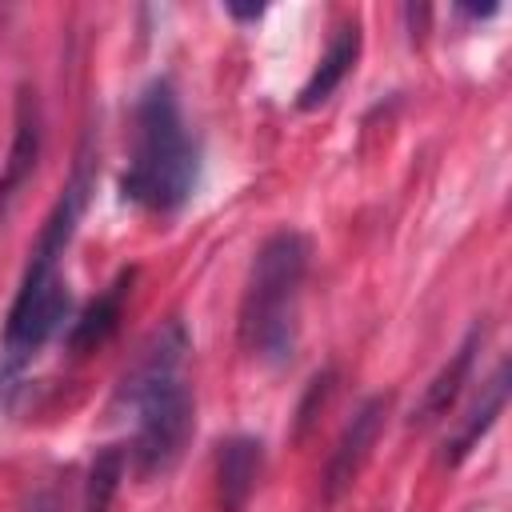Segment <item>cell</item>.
I'll use <instances>...</instances> for the list:
<instances>
[{"label": "cell", "mask_w": 512, "mask_h": 512, "mask_svg": "<svg viewBox=\"0 0 512 512\" xmlns=\"http://www.w3.org/2000/svg\"><path fill=\"white\" fill-rule=\"evenodd\" d=\"M92 192V152L80 148L76 168L56 196L48 220L40 224V236L28 252V268L20 276V288L8 304L4 332H0V404L12 400L24 368L36 360V352L60 332V324L72 312V292L60 280V256L76 236V224L88 208Z\"/></svg>", "instance_id": "obj_1"}, {"label": "cell", "mask_w": 512, "mask_h": 512, "mask_svg": "<svg viewBox=\"0 0 512 512\" xmlns=\"http://www.w3.org/2000/svg\"><path fill=\"white\" fill-rule=\"evenodd\" d=\"M192 340L180 316L164 320L124 372L116 388V404L132 408L136 428L128 444V464L140 480L168 476L176 460L184 456L192 432H196V400L184 380V356Z\"/></svg>", "instance_id": "obj_2"}, {"label": "cell", "mask_w": 512, "mask_h": 512, "mask_svg": "<svg viewBox=\"0 0 512 512\" xmlns=\"http://www.w3.org/2000/svg\"><path fill=\"white\" fill-rule=\"evenodd\" d=\"M308 264H312V240L300 228L272 232L252 256L248 284L240 296L236 336L240 348L268 368L288 364L296 352Z\"/></svg>", "instance_id": "obj_3"}, {"label": "cell", "mask_w": 512, "mask_h": 512, "mask_svg": "<svg viewBox=\"0 0 512 512\" xmlns=\"http://www.w3.org/2000/svg\"><path fill=\"white\" fill-rule=\"evenodd\" d=\"M200 176V152L188 136L172 80H152L136 100L132 160L120 172V200L148 212H176Z\"/></svg>", "instance_id": "obj_4"}, {"label": "cell", "mask_w": 512, "mask_h": 512, "mask_svg": "<svg viewBox=\"0 0 512 512\" xmlns=\"http://www.w3.org/2000/svg\"><path fill=\"white\" fill-rule=\"evenodd\" d=\"M388 396H364L360 404H356V412L348 416V424H344V432L336 436V444H332V456H328V464H324V500L332 504V500H340L348 488H352V480L360 476V468L368 464V456H372V448H376V440H380V432H384V420H388Z\"/></svg>", "instance_id": "obj_5"}, {"label": "cell", "mask_w": 512, "mask_h": 512, "mask_svg": "<svg viewBox=\"0 0 512 512\" xmlns=\"http://www.w3.org/2000/svg\"><path fill=\"white\" fill-rule=\"evenodd\" d=\"M480 344H484V324L476 320V324L464 332V340L456 344V352H452V356L436 368V376L424 384L420 400H416L412 412H408V428H432V424H440V420L452 412V404L460 400V392H464V384H468V376H472V364H476Z\"/></svg>", "instance_id": "obj_6"}, {"label": "cell", "mask_w": 512, "mask_h": 512, "mask_svg": "<svg viewBox=\"0 0 512 512\" xmlns=\"http://www.w3.org/2000/svg\"><path fill=\"white\" fill-rule=\"evenodd\" d=\"M44 152V120H40V100L32 88L16 92V120H12V144H8V160L0 168V216L12 208V200L24 192V184L32 180L36 164Z\"/></svg>", "instance_id": "obj_7"}, {"label": "cell", "mask_w": 512, "mask_h": 512, "mask_svg": "<svg viewBox=\"0 0 512 512\" xmlns=\"http://www.w3.org/2000/svg\"><path fill=\"white\" fill-rule=\"evenodd\" d=\"M264 472V440L236 432L216 452V500L220 512H244Z\"/></svg>", "instance_id": "obj_8"}, {"label": "cell", "mask_w": 512, "mask_h": 512, "mask_svg": "<svg viewBox=\"0 0 512 512\" xmlns=\"http://www.w3.org/2000/svg\"><path fill=\"white\" fill-rule=\"evenodd\" d=\"M132 284H136V268H120L112 276V284L72 320V328L64 336V344H68L72 356H88V352L104 348L120 332V320H124V304L132 296Z\"/></svg>", "instance_id": "obj_9"}, {"label": "cell", "mask_w": 512, "mask_h": 512, "mask_svg": "<svg viewBox=\"0 0 512 512\" xmlns=\"http://www.w3.org/2000/svg\"><path fill=\"white\" fill-rule=\"evenodd\" d=\"M508 388H512V380H508V360H496L492 376L480 384L476 404L468 408V416L460 420V428L452 432V440L444 444V464H448V468L464 464V460L480 448V440L496 428V420H500V412H504V404H508Z\"/></svg>", "instance_id": "obj_10"}, {"label": "cell", "mask_w": 512, "mask_h": 512, "mask_svg": "<svg viewBox=\"0 0 512 512\" xmlns=\"http://www.w3.org/2000/svg\"><path fill=\"white\" fill-rule=\"evenodd\" d=\"M356 60H360V24L348 20V24L336 28L328 52L320 56V64L312 68V76L304 80V88H300V96H296V108H300V112L320 108V104L344 84V76L356 68Z\"/></svg>", "instance_id": "obj_11"}, {"label": "cell", "mask_w": 512, "mask_h": 512, "mask_svg": "<svg viewBox=\"0 0 512 512\" xmlns=\"http://www.w3.org/2000/svg\"><path fill=\"white\" fill-rule=\"evenodd\" d=\"M124 468H128V452L116 448V444H104L88 468V484H84V512H108L120 480H124Z\"/></svg>", "instance_id": "obj_12"}, {"label": "cell", "mask_w": 512, "mask_h": 512, "mask_svg": "<svg viewBox=\"0 0 512 512\" xmlns=\"http://www.w3.org/2000/svg\"><path fill=\"white\" fill-rule=\"evenodd\" d=\"M332 388H336V368H320V372L308 380V388H304V396H300V404H296V436L308 432V424L316 420V412L328 404Z\"/></svg>", "instance_id": "obj_13"}, {"label": "cell", "mask_w": 512, "mask_h": 512, "mask_svg": "<svg viewBox=\"0 0 512 512\" xmlns=\"http://www.w3.org/2000/svg\"><path fill=\"white\" fill-rule=\"evenodd\" d=\"M224 12H228L232 20H260V16H264V4H248V8H240V4H224Z\"/></svg>", "instance_id": "obj_14"}]
</instances>
